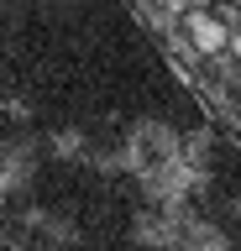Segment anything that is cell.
<instances>
[{"label":"cell","mask_w":241,"mask_h":251,"mask_svg":"<svg viewBox=\"0 0 241 251\" xmlns=\"http://www.w3.org/2000/svg\"><path fill=\"white\" fill-rule=\"evenodd\" d=\"M225 52H236V58H241V26L231 31V42H225Z\"/></svg>","instance_id":"2"},{"label":"cell","mask_w":241,"mask_h":251,"mask_svg":"<svg viewBox=\"0 0 241 251\" xmlns=\"http://www.w3.org/2000/svg\"><path fill=\"white\" fill-rule=\"evenodd\" d=\"M184 37H189V47H199V52H225V42H231L225 21L215 11H205V5H189V11H184Z\"/></svg>","instance_id":"1"}]
</instances>
